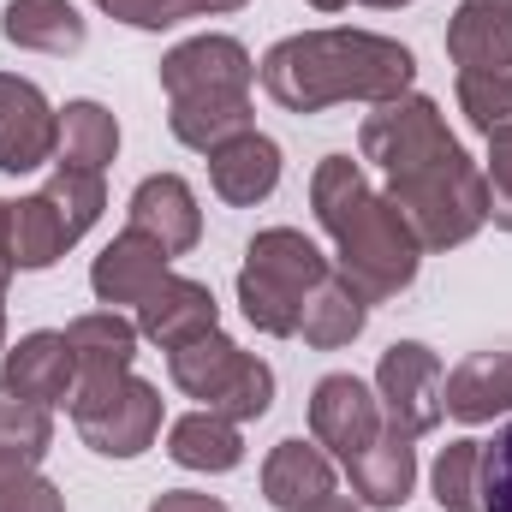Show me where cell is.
Here are the masks:
<instances>
[{
	"instance_id": "obj_11",
	"label": "cell",
	"mask_w": 512,
	"mask_h": 512,
	"mask_svg": "<svg viewBox=\"0 0 512 512\" xmlns=\"http://www.w3.org/2000/svg\"><path fill=\"white\" fill-rule=\"evenodd\" d=\"M60 155V108H48V96L18 78L0 72V173H36Z\"/></svg>"
},
{
	"instance_id": "obj_16",
	"label": "cell",
	"mask_w": 512,
	"mask_h": 512,
	"mask_svg": "<svg viewBox=\"0 0 512 512\" xmlns=\"http://www.w3.org/2000/svg\"><path fill=\"white\" fill-rule=\"evenodd\" d=\"M137 322L120 310H90L78 322H66V346H72V364H78V387H108L131 376L137 364Z\"/></svg>"
},
{
	"instance_id": "obj_14",
	"label": "cell",
	"mask_w": 512,
	"mask_h": 512,
	"mask_svg": "<svg viewBox=\"0 0 512 512\" xmlns=\"http://www.w3.org/2000/svg\"><path fill=\"white\" fill-rule=\"evenodd\" d=\"M126 227L149 233L167 256L197 251L203 239V209H197V191L179 179V173H149L126 203Z\"/></svg>"
},
{
	"instance_id": "obj_21",
	"label": "cell",
	"mask_w": 512,
	"mask_h": 512,
	"mask_svg": "<svg viewBox=\"0 0 512 512\" xmlns=\"http://www.w3.org/2000/svg\"><path fill=\"white\" fill-rule=\"evenodd\" d=\"M447 60L459 72H512V12L501 0H459L447 18Z\"/></svg>"
},
{
	"instance_id": "obj_42",
	"label": "cell",
	"mask_w": 512,
	"mask_h": 512,
	"mask_svg": "<svg viewBox=\"0 0 512 512\" xmlns=\"http://www.w3.org/2000/svg\"><path fill=\"white\" fill-rule=\"evenodd\" d=\"M0 358H6V310H0Z\"/></svg>"
},
{
	"instance_id": "obj_19",
	"label": "cell",
	"mask_w": 512,
	"mask_h": 512,
	"mask_svg": "<svg viewBox=\"0 0 512 512\" xmlns=\"http://www.w3.org/2000/svg\"><path fill=\"white\" fill-rule=\"evenodd\" d=\"M441 411L459 423H495L512 411V352H471L447 370L441 382Z\"/></svg>"
},
{
	"instance_id": "obj_4",
	"label": "cell",
	"mask_w": 512,
	"mask_h": 512,
	"mask_svg": "<svg viewBox=\"0 0 512 512\" xmlns=\"http://www.w3.org/2000/svg\"><path fill=\"white\" fill-rule=\"evenodd\" d=\"M334 262L316 251L298 227H262L245 245V268H239V310L256 334L268 340H292L298 334V310L310 298V286L328 274Z\"/></svg>"
},
{
	"instance_id": "obj_25",
	"label": "cell",
	"mask_w": 512,
	"mask_h": 512,
	"mask_svg": "<svg viewBox=\"0 0 512 512\" xmlns=\"http://www.w3.org/2000/svg\"><path fill=\"white\" fill-rule=\"evenodd\" d=\"M167 131L197 149V155H215L221 143L245 137L251 126V96H185V102H167Z\"/></svg>"
},
{
	"instance_id": "obj_29",
	"label": "cell",
	"mask_w": 512,
	"mask_h": 512,
	"mask_svg": "<svg viewBox=\"0 0 512 512\" xmlns=\"http://www.w3.org/2000/svg\"><path fill=\"white\" fill-rule=\"evenodd\" d=\"M42 197L60 209V221L72 227V239H84V233L102 221V209H108V185H102V173H84V167H60V161H54V173H48Z\"/></svg>"
},
{
	"instance_id": "obj_18",
	"label": "cell",
	"mask_w": 512,
	"mask_h": 512,
	"mask_svg": "<svg viewBox=\"0 0 512 512\" xmlns=\"http://www.w3.org/2000/svg\"><path fill=\"white\" fill-rule=\"evenodd\" d=\"M209 185H215V197H221L227 209H256V203H268L274 185H280V143L262 137V131H245V137L221 143V149L209 155Z\"/></svg>"
},
{
	"instance_id": "obj_20",
	"label": "cell",
	"mask_w": 512,
	"mask_h": 512,
	"mask_svg": "<svg viewBox=\"0 0 512 512\" xmlns=\"http://www.w3.org/2000/svg\"><path fill=\"white\" fill-rule=\"evenodd\" d=\"M334 495V459L316 441H280L262 459V501L274 512H310L316 501Z\"/></svg>"
},
{
	"instance_id": "obj_33",
	"label": "cell",
	"mask_w": 512,
	"mask_h": 512,
	"mask_svg": "<svg viewBox=\"0 0 512 512\" xmlns=\"http://www.w3.org/2000/svg\"><path fill=\"white\" fill-rule=\"evenodd\" d=\"M483 512H512V423L495 429V441H483V489H477Z\"/></svg>"
},
{
	"instance_id": "obj_37",
	"label": "cell",
	"mask_w": 512,
	"mask_h": 512,
	"mask_svg": "<svg viewBox=\"0 0 512 512\" xmlns=\"http://www.w3.org/2000/svg\"><path fill=\"white\" fill-rule=\"evenodd\" d=\"M12 274H18V262H12V203H0V304H6Z\"/></svg>"
},
{
	"instance_id": "obj_2",
	"label": "cell",
	"mask_w": 512,
	"mask_h": 512,
	"mask_svg": "<svg viewBox=\"0 0 512 512\" xmlns=\"http://www.w3.org/2000/svg\"><path fill=\"white\" fill-rule=\"evenodd\" d=\"M310 209L322 221V233L334 239V268L370 298L387 304L399 298L417 268H423V245L411 239L405 215L387 203L382 191H370L364 167L352 155H322L310 173Z\"/></svg>"
},
{
	"instance_id": "obj_28",
	"label": "cell",
	"mask_w": 512,
	"mask_h": 512,
	"mask_svg": "<svg viewBox=\"0 0 512 512\" xmlns=\"http://www.w3.org/2000/svg\"><path fill=\"white\" fill-rule=\"evenodd\" d=\"M54 447V411L0 387V471H36Z\"/></svg>"
},
{
	"instance_id": "obj_39",
	"label": "cell",
	"mask_w": 512,
	"mask_h": 512,
	"mask_svg": "<svg viewBox=\"0 0 512 512\" xmlns=\"http://www.w3.org/2000/svg\"><path fill=\"white\" fill-rule=\"evenodd\" d=\"M310 512H358V501H346V495H328V501H316Z\"/></svg>"
},
{
	"instance_id": "obj_40",
	"label": "cell",
	"mask_w": 512,
	"mask_h": 512,
	"mask_svg": "<svg viewBox=\"0 0 512 512\" xmlns=\"http://www.w3.org/2000/svg\"><path fill=\"white\" fill-rule=\"evenodd\" d=\"M304 6H316V12H346L352 0H304Z\"/></svg>"
},
{
	"instance_id": "obj_13",
	"label": "cell",
	"mask_w": 512,
	"mask_h": 512,
	"mask_svg": "<svg viewBox=\"0 0 512 512\" xmlns=\"http://www.w3.org/2000/svg\"><path fill=\"white\" fill-rule=\"evenodd\" d=\"M0 387L18 393V399H30V405H42V411L66 405L72 387H78V364H72L66 334L36 328V334H24L18 346H6V358H0Z\"/></svg>"
},
{
	"instance_id": "obj_7",
	"label": "cell",
	"mask_w": 512,
	"mask_h": 512,
	"mask_svg": "<svg viewBox=\"0 0 512 512\" xmlns=\"http://www.w3.org/2000/svg\"><path fill=\"white\" fill-rule=\"evenodd\" d=\"M453 149H459V137L447 131V114L429 96H393L376 114H364V126H358V155L370 167H382L387 179H399L411 167H429Z\"/></svg>"
},
{
	"instance_id": "obj_8",
	"label": "cell",
	"mask_w": 512,
	"mask_h": 512,
	"mask_svg": "<svg viewBox=\"0 0 512 512\" xmlns=\"http://www.w3.org/2000/svg\"><path fill=\"white\" fill-rule=\"evenodd\" d=\"M441 382H447V370H441V358L423 346V340H393L382 352V364H376V399H382V417L387 429H399V435H435L441 429Z\"/></svg>"
},
{
	"instance_id": "obj_27",
	"label": "cell",
	"mask_w": 512,
	"mask_h": 512,
	"mask_svg": "<svg viewBox=\"0 0 512 512\" xmlns=\"http://www.w3.org/2000/svg\"><path fill=\"white\" fill-rule=\"evenodd\" d=\"M120 155V120L102 108V102H66L60 108V167H84V173H102L108 161Z\"/></svg>"
},
{
	"instance_id": "obj_15",
	"label": "cell",
	"mask_w": 512,
	"mask_h": 512,
	"mask_svg": "<svg viewBox=\"0 0 512 512\" xmlns=\"http://www.w3.org/2000/svg\"><path fill=\"white\" fill-rule=\"evenodd\" d=\"M167 262H173V256L161 251L149 233L126 227V233H120L108 251L90 262V292H96L108 310H120V304H143V298H149V292H155V286L173 274Z\"/></svg>"
},
{
	"instance_id": "obj_32",
	"label": "cell",
	"mask_w": 512,
	"mask_h": 512,
	"mask_svg": "<svg viewBox=\"0 0 512 512\" xmlns=\"http://www.w3.org/2000/svg\"><path fill=\"white\" fill-rule=\"evenodd\" d=\"M483 185H489V221L512 233V126L489 131V161H483Z\"/></svg>"
},
{
	"instance_id": "obj_41",
	"label": "cell",
	"mask_w": 512,
	"mask_h": 512,
	"mask_svg": "<svg viewBox=\"0 0 512 512\" xmlns=\"http://www.w3.org/2000/svg\"><path fill=\"white\" fill-rule=\"evenodd\" d=\"M358 6H376V12H393V6H411V0H358Z\"/></svg>"
},
{
	"instance_id": "obj_30",
	"label": "cell",
	"mask_w": 512,
	"mask_h": 512,
	"mask_svg": "<svg viewBox=\"0 0 512 512\" xmlns=\"http://www.w3.org/2000/svg\"><path fill=\"white\" fill-rule=\"evenodd\" d=\"M429 489L447 512H477V489H483V441H447L435 471H429Z\"/></svg>"
},
{
	"instance_id": "obj_36",
	"label": "cell",
	"mask_w": 512,
	"mask_h": 512,
	"mask_svg": "<svg viewBox=\"0 0 512 512\" xmlns=\"http://www.w3.org/2000/svg\"><path fill=\"white\" fill-rule=\"evenodd\" d=\"M149 512H233L227 501H215V495H197V489H167V495H155Z\"/></svg>"
},
{
	"instance_id": "obj_26",
	"label": "cell",
	"mask_w": 512,
	"mask_h": 512,
	"mask_svg": "<svg viewBox=\"0 0 512 512\" xmlns=\"http://www.w3.org/2000/svg\"><path fill=\"white\" fill-rule=\"evenodd\" d=\"M72 245H78V239H72V227L60 221V209H54L42 191L12 203V262H18L24 274L54 268V262L72 251Z\"/></svg>"
},
{
	"instance_id": "obj_3",
	"label": "cell",
	"mask_w": 512,
	"mask_h": 512,
	"mask_svg": "<svg viewBox=\"0 0 512 512\" xmlns=\"http://www.w3.org/2000/svg\"><path fill=\"white\" fill-rule=\"evenodd\" d=\"M382 197L405 215V227L423 245V256L459 251L489 227V185H483V167L465 155V143L453 155L429 161V167H411V173L387 179Z\"/></svg>"
},
{
	"instance_id": "obj_34",
	"label": "cell",
	"mask_w": 512,
	"mask_h": 512,
	"mask_svg": "<svg viewBox=\"0 0 512 512\" xmlns=\"http://www.w3.org/2000/svg\"><path fill=\"white\" fill-rule=\"evenodd\" d=\"M0 512H66V495L42 471H0Z\"/></svg>"
},
{
	"instance_id": "obj_5",
	"label": "cell",
	"mask_w": 512,
	"mask_h": 512,
	"mask_svg": "<svg viewBox=\"0 0 512 512\" xmlns=\"http://www.w3.org/2000/svg\"><path fill=\"white\" fill-rule=\"evenodd\" d=\"M167 376L185 399H197L203 411H221L233 423H256L274 405V370L256 352H245L239 340H227L221 328L167 352Z\"/></svg>"
},
{
	"instance_id": "obj_35",
	"label": "cell",
	"mask_w": 512,
	"mask_h": 512,
	"mask_svg": "<svg viewBox=\"0 0 512 512\" xmlns=\"http://www.w3.org/2000/svg\"><path fill=\"white\" fill-rule=\"evenodd\" d=\"M90 6L108 12V18H120V24H131V30H173L185 18L179 0H90Z\"/></svg>"
},
{
	"instance_id": "obj_6",
	"label": "cell",
	"mask_w": 512,
	"mask_h": 512,
	"mask_svg": "<svg viewBox=\"0 0 512 512\" xmlns=\"http://www.w3.org/2000/svg\"><path fill=\"white\" fill-rule=\"evenodd\" d=\"M66 411H72L78 441L102 459H137L161 435V387L143 376H120L108 387H72Z\"/></svg>"
},
{
	"instance_id": "obj_43",
	"label": "cell",
	"mask_w": 512,
	"mask_h": 512,
	"mask_svg": "<svg viewBox=\"0 0 512 512\" xmlns=\"http://www.w3.org/2000/svg\"><path fill=\"white\" fill-rule=\"evenodd\" d=\"M501 6H507V12H512V0H501Z\"/></svg>"
},
{
	"instance_id": "obj_23",
	"label": "cell",
	"mask_w": 512,
	"mask_h": 512,
	"mask_svg": "<svg viewBox=\"0 0 512 512\" xmlns=\"http://www.w3.org/2000/svg\"><path fill=\"white\" fill-rule=\"evenodd\" d=\"M167 459L185 465V471H203V477L239 471L245 465V423L197 405V411H185V417L167 423Z\"/></svg>"
},
{
	"instance_id": "obj_10",
	"label": "cell",
	"mask_w": 512,
	"mask_h": 512,
	"mask_svg": "<svg viewBox=\"0 0 512 512\" xmlns=\"http://www.w3.org/2000/svg\"><path fill=\"white\" fill-rule=\"evenodd\" d=\"M382 429H387V417H382V399H376L370 382H358V376H322V382L310 387V441L328 459L346 465Z\"/></svg>"
},
{
	"instance_id": "obj_9",
	"label": "cell",
	"mask_w": 512,
	"mask_h": 512,
	"mask_svg": "<svg viewBox=\"0 0 512 512\" xmlns=\"http://www.w3.org/2000/svg\"><path fill=\"white\" fill-rule=\"evenodd\" d=\"M256 84V60L239 36H191L179 48H167L161 60V90L167 102H185V96H251Z\"/></svg>"
},
{
	"instance_id": "obj_17",
	"label": "cell",
	"mask_w": 512,
	"mask_h": 512,
	"mask_svg": "<svg viewBox=\"0 0 512 512\" xmlns=\"http://www.w3.org/2000/svg\"><path fill=\"white\" fill-rule=\"evenodd\" d=\"M346 477H352V501L358 507L399 512L411 501V489H417V447H411V435L382 429L364 453L346 459Z\"/></svg>"
},
{
	"instance_id": "obj_38",
	"label": "cell",
	"mask_w": 512,
	"mask_h": 512,
	"mask_svg": "<svg viewBox=\"0 0 512 512\" xmlns=\"http://www.w3.org/2000/svg\"><path fill=\"white\" fill-rule=\"evenodd\" d=\"M179 6H185V18H221V12H239L251 0H179Z\"/></svg>"
},
{
	"instance_id": "obj_24",
	"label": "cell",
	"mask_w": 512,
	"mask_h": 512,
	"mask_svg": "<svg viewBox=\"0 0 512 512\" xmlns=\"http://www.w3.org/2000/svg\"><path fill=\"white\" fill-rule=\"evenodd\" d=\"M0 36L12 48H24V54L66 60V54H78L90 42V24H84V12L72 0H12L0 12Z\"/></svg>"
},
{
	"instance_id": "obj_1",
	"label": "cell",
	"mask_w": 512,
	"mask_h": 512,
	"mask_svg": "<svg viewBox=\"0 0 512 512\" xmlns=\"http://www.w3.org/2000/svg\"><path fill=\"white\" fill-rule=\"evenodd\" d=\"M256 84L286 114H328L340 102L382 108L393 96H411L417 54L382 30H298L256 60Z\"/></svg>"
},
{
	"instance_id": "obj_12",
	"label": "cell",
	"mask_w": 512,
	"mask_h": 512,
	"mask_svg": "<svg viewBox=\"0 0 512 512\" xmlns=\"http://www.w3.org/2000/svg\"><path fill=\"white\" fill-rule=\"evenodd\" d=\"M221 328V304L203 280H185V274H167L143 304H137V334L161 352H179L203 334Z\"/></svg>"
},
{
	"instance_id": "obj_22",
	"label": "cell",
	"mask_w": 512,
	"mask_h": 512,
	"mask_svg": "<svg viewBox=\"0 0 512 512\" xmlns=\"http://www.w3.org/2000/svg\"><path fill=\"white\" fill-rule=\"evenodd\" d=\"M364 322H370V298H364L340 268H328V274L310 286L292 340H304V346H316V352H340V346H352V340L364 334Z\"/></svg>"
},
{
	"instance_id": "obj_31",
	"label": "cell",
	"mask_w": 512,
	"mask_h": 512,
	"mask_svg": "<svg viewBox=\"0 0 512 512\" xmlns=\"http://www.w3.org/2000/svg\"><path fill=\"white\" fill-rule=\"evenodd\" d=\"M459 114L471 131H501L512 126V72H459Z\"/></svg>"
}]
</instances>
